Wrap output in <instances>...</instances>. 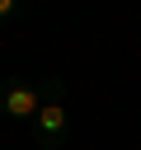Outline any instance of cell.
<instances>
[{"instance_id": "3957f363", "label": "cell", "mask_w": 141, "mask_h": 150, "mask_svg": "<svg viewBox=\"0 0 141 150\" xmlns=\"http://www.w3.org/2000/svg\"><path fill=\"white\" fill-rule=\"evenodd\" d=\"M14 14H19V0H0V23H9Z\"/></svg>"}, {"instance_id": "7a4b0ae2", "label": "cell", "mask_w": 141, "mask_h": 150, "mask_svg": "<svg viewBox=\"0 0 141 150\" xmlns=\"http://www.w3.org/2000/svg\"><path fill=\"white\" fill-rule=\"evenodd\" d=\"M33 141H38L42 150H61V145L70 141V112H66L61 98L42 103V112L33 117Z\"/></svg>"}, {"instance_id": "6da1fadb", "label": "cell", "mask_w": 141, "mask_h": 150, "mask_svg": "<svg viewBox=\"0 0 141 150\" xmlns=\"http://www.w3.org/2000/svg\"><path fill=\"white\" fill-rule=\"evenodd\" d=\"M52 98H61V80H42V84H33V80H5L0 84V112L9 117V122H28L33 127V117L42 112V103H52Z\"/></svg>"}]
</instances>
